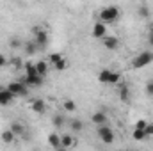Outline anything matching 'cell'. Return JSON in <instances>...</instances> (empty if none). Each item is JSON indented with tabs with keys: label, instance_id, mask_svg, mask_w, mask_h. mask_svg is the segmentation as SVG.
Here are the masks:
<instances>
[{
	"label": "cell",
	"instance_id": "cell-19",
	"mask_svg": "<svg viewBox=\"0 0 153 151\" xmlns=\"http://www.w3.org/2000/svg\"><path fill=\"white\" fill-rule=\"evenodd\" d=\"M62 109H64L66 112H75L76 103L73 101V100H64V101H62Z\"/></svg>",
	"mask_w": 153,
	"mask_h": 151
},
{
	"label": "cell",
	"instance_id": "cell-13",
	"mask_svg": "<svg viewBox=\"0 0 153 151\" xmlns=\"http://www.w3.org/2000/svg\"><path fill=\"white\" fill-rule=\"evenodd\" d=\"M119 87H117V94H119V100L121 101H128L130 100V89H128V85H125V84H117Z\"/></svg>",
	"mask_w": 153,
	"mask_h": 151
},
{
	"label": "cell",
	"instance_id": "cell-14",
	"mask_svg": "<svg viewBox=\"0 0 153 151\" xmlns=\"http://www.w3.org/2000/svg\"><path fill=\"white\" fill-rule=\"evenodd\" d=\"M30 109L34 110L36 114H43L45 110H46V103H45V100H34L32 103H30Z\"/></svg>",
	"mask_w": 153,
	"mask_h": 151
},
{
	"label": "cell",
	"instance_id": "cell-34",
	"mask_svg": "<svg viewBox=\"0 0 153 151\" xmlns=\"http://www.w3.org/2000/svg\"><path fill=\"white\" fill-rule=\"evenodd\" d=\"M148 41H150V46H152V48H153V32H152V34H150V38H148Z\"/></svg>",
	"mask_w": 153,
	"mask_h": 151
},
{
	"label": "cell",
	"instance_id": "cell-15",
	"mask_svg": "<svg viewBox=\"0 0 153 151\" xmlns=\"http://www.w3.org/2000/svg\"><path fill=\"white\" fill-rule=\"evenodd\" d=\"M0 139H2V142H5V144H11V142L16 139V135H14V132L9 128V130H4V132L0 133Z\"/></svg>",
	"mask_w": 153,
	"mask_h": 151
},
{
	"label": "cell",
	"instance_id": "cell-23",
	"mask_svg": "<svg viewBox=\"0 0 153 151\" xmlns=\"http://www.w3.org/2000/svg\"><path fill=\"white\" fill-rule=\"evenodd\" d=\"M38 48H39V46L36 44V41H30V43H27V44H25V52H27L29 55H32Z\"/></svg>",
	"mask_w": 153,
	"mask_h": 151
},
{
	"label": "cell",
	"instance_id": "cell-17",
	"mask_svg": "<svg viewBox=\"0 0 153 151\" xmlns=\"http://www.w3.org/2000/svg\"><path fill=\"white\" fill-rule=\"evenodd\" d=\"M48 142H50V146L52 148H61V135H57V133H50L48 135Z\"/></svg>",
	"mask_w": 153,
	"mask_h": 151
},
{
	"label": "cell",
	"instance_id": "cell-33",
	"mask_svg": "<svg viewBox=\"0 0 153 151\" xmlns=\"http://www.w3.org/2000/svg\"><path fill=\"white\" fill-rule=\"evenodd\" d=\"M5 64H7V61H5V57H4V55H0V68H4Z\"/></svg>",
	"mask_w": 153,
	"mask_h": 151
},
{
	"label": "cell",
	"instance_id": "cell-5",
	"mask_svg": "<svg viewBox=\"0 0 153 151\" xmlns=\"http://www.w3.org/2000/svg\"><path fill=\"white\" fill-rule=\"evenodd\" d=\"M98 137H100V141L105 142V144H112L114 139H116L112 128L107 126V124H100V126H98Z\"/></svg>",
	"mask_w": 153,
	"mask_h": 151
},
{
	"label": "cell",
	"instance_id": "cell-3",
	"mask_svg": "<svg viewBox=\"0 0 153 151\" xmlns=\"http://www.w3.org/2000/svg\"><path fill=\"white\" fill-rule=\"evenodd\" d=\"M119 18V9L116 5H109V7H103L100 11V20L105 21V23H112Z\"/></svg>",
	"mask_w": 153,
	"mask_h": 151
},
{
	"label": "cell",
	"instance_id": "cell-11",
	"mask_svg": "<svg viewBox=\"0 0 153 151\" xmlns=\"http://www.w3.org/2000/svg\"><path fill=\"white\" fill-rule=\"evenodd\" d=\"M107 114L103 112V110H98V112H94L91 115V123H94L96 126H100V124H107Z\"/></svg>",
	"mask_w": 153,
	"mask_h": 151
},
{
	"label": "cell",
	"instance_id": "cell-7",
	"mask_svg": "<svg viewBox=\"0 0 153 151\" xmlns=\"http://www.w3.org/2000/svg\"><path fill=\"white\" fill-rule=\"evenodd\" d=\"M91 34H93V38L96 39H103L107 36V27H105V21H96L94 25H93V30H91Z\"/></svg>",
	"mask_w": 153,
	"mask_h": 151
},
{
	"label": "cell",
	"instance_id": "cell-16",
	"mask_svg": "<svg viewBox=\"0 0 153 151\" xmlns=\"http://www.w3.org/2000/svg\"><path fill=\"white\" fill-rule=\"evenodd\" d=\"M11 130L14 132V135H16V137H22V135H25V126H23L20 121H14V123H11Z\"/></svg>",
	"mask_w": 153,
	"mask_h": 151
},
{
	"label": "cell",
	"instance_id": "cell-29",
	"mask_svg": "<svg viewBox=\"0 0 153 151\" xmlns=\"http://www.w3.org/2000/svg\"><path fill=\"white\" fill-rule=\"evenodd\" d=\"M139 16H143V18H148V16H150V11H148V7H141V9H139Z\"/></svg>",
	"mask_w": 153,
	"mask_h": 151
},
{
	"label": "cell",
	"instance_id": "cell-30",
	"mask_svg": "<svg viewBox=\"0 0 153 151\" xmlns=\"http://www.w3.org/2000/svg\"><path fill=\"white\" fill-rule=\"evenodd\" d=\"M144 130H146V135H148V137H153V123H148Z\"/></svg>",
	"mask_w": 153,
	"mask_h": 151
},
{
	"label": "cell",
	"instance_id": "cell-6",
	"mask_svg": "<svg viewBox=\"0 0 153 151\" xmlns=\"http://www.w3.org/2000/svg\"><path fill=\"white\" fill-rule=\"evenodd\" d=\"M48 32L46 30H43V29H34V41H36V44H38L39 48H45L46 44H48Z\"/></svg>",
	"mask_w": 153,
	"mask_h": 151
},
{
	"label": "cell",
	"instance_id": "cell-21",
	"mask_svg": "<svg viewBox=\"0 0 153 151\" xmlns=\"http://www.w3.org/2000/svg\"><path fill=\"white\" fill-rule=\"evenodd\" d=\"M23 70H25V75H36L38 73L36 64H32V62H25L23 64Z\"/></svg>",
	"mask_w": 153,
	"mask_h": 151
},
{
	"label": "cell",
	"instance_id": "cell-24",
	"mask_svg": "<svg viewBox=\"0 0 153 151\" xmlns=\"http://www.w3.org/2000/svg\"><path fill=\"white\" fill-rule=\"evenodd\" d=\"M82 128H84V123H82L80 119H73V121H71V130H73V132L78 133V132H82Z\"/></svg>",
	"mask_w": 153,
	"mask_h": 151
},
{
	"label": "cell",
	"instance_id": "cell-27",
	"mask_svg": "<svg viewBox=\"0 0 153 151\" xmlns=\"http://www.w3.org/2000/svg\"><path fill=\"white\" fill-rule=\"evenodd\" d=\"M144 91H146V94H148V96H153V78H152V80H148V84H146V89H144Z\"/></svg>",
	"mask_w": 153,
	"mask_h": 151
},
{
	"label": "cell",
	"instance_id": "cell-28",
	"mask_svg": "<svg viewBox=\"0 0 153 151\" xmlns=\"http://www.w3.org/2000/svg\"><path fill=\"white\" fill-rule=\"evenodd\" d=\"M59 59H62V53H52V55H50V66H52L53 62H57Z\"/></svg>",
	"mask_w": 153,
	"mask_h": 151
},
{
	"label": "cell",
	"instance_id": "cell-25",
	"mask_svg": "<svg viewBox=\"0 0 153 151\" xmlns=\"http://www.w3.org/2000/svg\"><path fill=\"white\" fill-rule=\"evenodd\" d=\"M53 124H55L57 128H61V126L64 124V117H62V115H55V117H53Z\"/></svg>",
	"mask_w": 153,
	"mask_h": 151
},
{
	"label": "cell",
	"instance_id": "cell-26",
	"mask_svg": "<svg viewBox=\"0 0 153 151\" xmlns=\"http://www.w3.org/2000/svg\"><path fill=\"white\" fill-rule=\"evenodd\" d=\"M9 44H11V48H20V46H22V41H20L18 38H11Z\"/></svg>",
	"mask_w": 153,
	"mask_h": 151
},
{
	"label": "cell",
	"instance_id": "cell-20",
	"mask_svg": "<svg viewBox=\"0 0 153 151\" xmlns=\"http://www.w3.org/2000/svg\"><path fill=\"white\" fill-rule=\"evenodd\" d=\"M36 70H38V73L41 76H45L48 73V62H45V61H39L38 64H36Z\"/></svg>",
	"mask_w": 153,
	"mask_h": 151
},
{
	"label": "cell",
	"instance_id": "cell-8",
	"mask_svg": "<svg viewBox=\"0 0 153 151\" xmlns=\"http://www.w3.org/2000/svg\"><path fill=\"white\" fill-rule=\"evenodd\" d=\"M43 78L45 76H41L39 73H36V75H25L22 78V82H25L29 87H39V85H43Z\"/></svg>",
	"mask_w": 153,
	"mask_h": 151
},
{
	"label": "cell",
	"instance_id": "cell-18",
	"mask_svg": "<svg viewBox=\"0 0 153 151\" xmlns=\"http://www.w3.org/2000/svg\"><path fill=\"white\" fill-rule=\"evenodd\" d=\"M134 139L135 141H144V139H148V135H146V130L144 128H134Z\"/></svg>",
	"mask_w": 153,
	"mask_h": 151
},
{
	"label": "cell",
	"instance_id": "cell-1",
	"mask_svg": "<svg viewBox=\"0 0 153 151\" xmlns=\"http://www.w3.org/2000/svg\"><path fill=\"white\" fill-rule=\"evenodd\" d=\"M152 62H153V52L146 50V52H141L139 55H135L132 59V68L134 70H143V68H146Z\"/></svg>",
	"mask_w": 153,
	"mask_h": 151
},
{
	"label": "cell",
	"instance_id": "cell-10",
	"mask_svg": "<svg viewBox=\"0 0 153 151\" xmlns=\"http://www.w3.org/2000/svg\"><path fill=\"white\" fill-rule=\"evenodd\" d=\"M73 146H76V139L73 135L66 133V135L61 137V148H62V150H71Z\"/></svg>",
	"mask_w": 153,
	"mask_h": 151
},
{
	"label": "cell",
	"instance_id": "cell-9",
	"mask_svg": "<svg viewBox=\"0 0 153 151\" xmlns=\"http://www.w3.org/2000/svg\"><path fill=\"white\" fill-rule=\"evenodd\" d=\"M16 96L5 87V89H0V105L2 107H7V105H11L13 103V100H14Z\"/></svg>",
	"mask_w": 153,
	"mask_h": 151
},
{
	"label": "cell",
	"instance_id": "cell-22",
	"mask_svg": "<svg viewBox=\"0 0 153 151\" xmlns=\"http://www.w3.org/2000/svg\"><path fill=\"white\" fill-rule=\"evenodd\" d=\"M52 66H53V68H55L57 71H62V70H66V68H68V62H66V59L62 57V59H59L57 62H53Z\"/></svg>",
	"mask_w": 153,
	"mask_h": 151
},
{
	"label": "cell",
	"instance_id": "cell-2",
	"mask_svg": "<svg viewBox=\"0 0 153 151\" xmlns=\"http://www.w3.org/2000/svg\"><path fill=\"white\" fill-rule=\"evenodd\" d=\"M98 82H100V84H112V85H117V84L121 82V73L105 68V70L100 71V75H98Z\"/></svg>",
	"mask_w": 153,
	"mask_h": 151
},
{
	"label": "cell",
	"instance_id": "cell-12",
	"mask_svg": "<svg viewBox=\"0 0 153 151\" xmlns=\"http://www.w3.org/2000/svg\"><path fill=\"white\" fill-rule=\"evenodd\" d=\"M102 43H103V46L107 50H116L119 46V39L116 38V36H105V38L102 39Z\"/></svg>",
	"mask_w": 153,
	"mask_h": 151
},
{
	"label": "cell",
	"instance_id": "cell-32",
	"mask_svg": "<svg viewBox=\"0 0 153 151\" xmlns=\"http://www.w3.org/2000/svg\"><path fill=\"white\" fill-rule=\"evenodd\" d=\"M11 62L14 64V68H22V61H20V59H13Z\"/></svg>",
	"mask_w": 153,
	"mask_h": 151
},
{
	"label": "cell",
	"instance_id": "cell-31",
	"mask_svg": "<svg viewBox=\"0 0 153 151\" xmlns=\"http://www.w3.org/2000/svg\"><path fill=\"white\" fill-rule=\"evenodd\" d=\"M146 124H148L146 119H139V121L135 123V128H146Z\"/></svg>",
	"mask_w": 153,
	"mask_h": 151
},
{
	"label": "cell",
	"instance_id": "cell-4",
	"mask_svg": "<svg viewBox=\"0 0 153 151\" xmlns=\"http://www.w3.org/2000/svg\"><path fill=\"white\" fill-rule=\"evenodd\" d=\"M7 89L14 94V96H27L29 94V85L22 80H16V82H11L7 85Z\"/></svg>",
	"mask_w": 153,
	"mask_h": 151
}]
</instances>
